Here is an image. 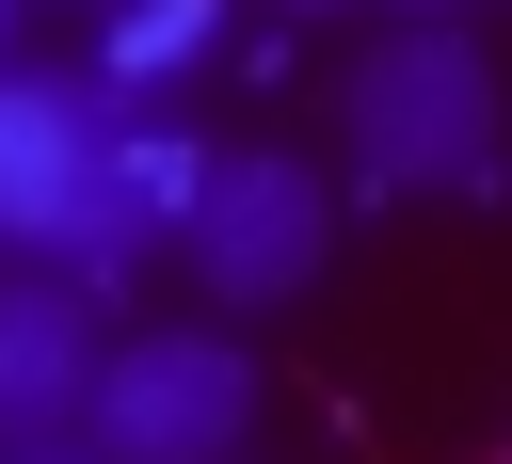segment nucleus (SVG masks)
Masks as SVG:
<instances>
[{"label":"nucleus","instance_id":"obj_7","mask_svg":"<svg viewBox=\"0 0 512 464\" xmlns=\"http://www.w3.org/2000/svg\"><path fill=\"white\" fill-rule=\"evenodd\" d=\"M416 16H448V0H416Z\"/></svg>","mask_w":512,"mask_h":464},{"label":"nucleus","instance_id":"obj_3","mask_svg":"<svg viewBox=\"0 0 512 464\" xmlns=\"http://www.w3.org/2000/svg\"><path fill=\"white\" fill-rule=\"evenodd\" d=\"M320 256H336V192L304 176V160H208V192H192V272L224 288V304H288V288H320Z\"/></svg>","mask_w":512,"mask_h":464},{"label":"nucleus","instance_id":"obj_2","mask_svg":"<svg viewBox=\"0 0 512 464\" xmlns=\"http://www.w3.org/2000/svg\"><path fill=\"white\" fill-rule=\"evenodd\" d=\"M352 160H368V192H480L496 176V64L448 16L368 48L352 64Z\"/></svg>","mask_w":512,"mask_h":464},{"label":"nucleus","instance_id":"obj_8","mask_svg":"<svg viewBox=\"0 0 512 464\" xmlns=\"http://www.w3.org/2000/svg\"><path fill=\"white\" fill-rule=\"evenodd\" d=\"M0 16H16V0H0Z\"/></svg>","mask_w":512,"mask_h":464},{"label":"nucleus","instance_id":"obj_1","mask_svg":"<svg viewBox=\"0 0 512 464\" xmlns=\"http://www.w3.org/2000/svg\"><path fill=\"white\" fill-rule=\"evenodd\" d=\"M0 240H32L48 272H128V144L80 80H0Z\"/></svg>","mask_w":512,"mask_h":464},{"label":"nucleus","instance_id":"obj_4","mask_svg":"<svg viewBox=\"0 0 512 464\" xmlns=\"http://www.w3.org/2000/svg\"><path fill=\"white\" fill-rule=\"evenodd\" d=\"M256 416V368L224 336H128L112 384H96V448L112 464H224Z\"/></svg>","mask_w":512,"mask_h":464},{"label":"nucleus","instance_id":"obj_5","mask_svg":"<svg viewBox=\"0 0 512 464\" xmlns=\"http://www.w3.org/2000/svg\"><path fill=\"white\" fill-rule=\"evenodd\" d=\"M96 384H112V336H96L80 272H16L0 288V448L96 432Z\"/></svg>","mask_w":512,"mask_h":464},{"label":"nucleus","instance_id":"obj_6","mask_svg":"<svg viewBox=\"0 0 512 464\" xmlns=\"http://www.w3.org/2000/svg\"><path fill=\"white\" fill-rule=\"evenodd\" d=\"M464 464H512V432H496V448H464Z\"/></svg>","mask_w":512,"mask_h":464}]
</instances>
